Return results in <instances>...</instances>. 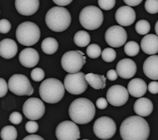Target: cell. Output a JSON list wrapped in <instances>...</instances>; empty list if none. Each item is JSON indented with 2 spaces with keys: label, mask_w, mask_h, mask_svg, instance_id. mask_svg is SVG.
<instances>
[{
  "label": "cell",
  "mask_w": 158,
  "mask_h": 140,
  "mask_svg": "<svg viewBox=\"0 0 158 140\" xmlns=\"http://www.w3.org/2000/svg\"><path fill=\"white\" fill-rule=\"evenodd\" d=\"M18 47L14 40L6 38L0 42V55L5 59H11L17 53Z\"/></svg>",
  "instance_id": "obj_20"
},
{
  "label": "cell",
  "mask_w": 158,
  "mask_h": 140,
  "mask_svg": "<svg viewBox=\"0 0 158 140\" xmlns=\"http://www.w3.org/2000/svg\"><path fill=\"white\" fill-rule=\"evenodd\" d=\"M102 11L96 6L84 7L79 15V22L85 29L93 31L100 27L103 22Z\"/></svg>",
  "instance_id": "obj_6"
},
{
  "label": "cell",
  "mask_w": 158,
  "mask_h": 140,
  "mask_svg": "<svg viewBox=\"0 0 158 140\" xmlns=\"http://www.w3.org/2000/svg\"><path fill=\"white\" fill-rule=\"evenodd\" d=\"M136 65L131 59L124 58L118 62L116 66V71L120 77L128 79L133 77L136 72Z\"/></svg>",
  "instance_id": "obj_16"
},
{
  "label": "cell",
  "mask_w": 158,
  "mask_h": 140,
  "mask_svg": "<svg viewBox=\"0 0 158 140\" xmlns=\"http://www.w3.org/2000/svg\"><path fill=\"white\" fill-rule=\"evenodd\" d=\"M19 59L23 66L26 68H32L38 64L40 55L35 49L27 48L20 53Z\"/></svg>",
  "instance_id": "obj_17"
},
{
  "label": "cell",
  "mask_w": 158,
  "mask_h": 140,
  "mask_svg": "<svg viewBox=\"0 0 158 140\" xmlns=\"http://www.w3.org/2000/svg\"><path fill=\"white\" fill-rule=\"evenodd\" d=\"M44 139L42 137L36 134L29 135L23 139V140H44Z\"/></svg>",
  "instance_id": "obj_44"
},
{
  "label": "cell",
  "mask_w": 158,
  "mask_h": 140,
  "mask_svg": "<svg viewBox=\"0 0 158 140\" xmlns=\"http://www.w3.org/2000/svg\"><path fill=\"white\" fill-rule=\"evenodd\" d=\"M72 22V17L68 10L63 6H54L47 12L45 23L54 32L64 31Z\"/></svg>",
  "instance_id": "obj_3"
},
{
  "label": "cell",
  "mask_w": 158,
  "mask_h": 140,
  "mask_svg": "<svg viewBox=\"0 0 158 140\" xmlns=\"http://www.w3.org/2000/svg\"><path fill=\"white\" fill-rule=\"evenodd\" d=\"M116 124L108 117H101L96 120L93 125V132L96 137L102 139L112 138L116 132Z\"/></svg>",
  "instance_id": "obj_10"
},
{
  "label": "cell",
  "mask_w": 158,
  "mask_h": 140,
  "mask_svg": "<svg viewBox=\"0 0 158 140\" xmlns=\"http://www.w3.org/2000/svg\"><path fill=\"white\" fill-rule=\"evenodd\" d=\"M8 89L17 96H31L34 89L28 78L23 74H14L8 80Z\"/></svg>",
  "instance_id": "obj_9"
},
{
  "label": "cell",
  "mask_w": 158,
  "mask_h": 140,
  "mask_svg": "<svg viewBox=\"0 0 158 140\" xmlns=\"http://www.w3.org/2000/svg\"><path fill=\"white\" fill-rule=\"evenodd\" d=\"M120 134L123 140H147L150 134V127L143 117L133 115L122 122Z\"/></svg>",
  "instance_id": "obj_1"
},
{
  "label": "cell",
  "mask_w": 158,
  "mask_h": 140,
  "mask_svg": "<svg viewBox=\"0 0 158 140\" xmlns=\"http://www.w3.org/2000/svg\"><path fill=\"white\" fill-rule=\"evenodd\" d=\"M25 129L28 133H35L38 130V124L35 121L31 120V121L27 122V123L26 124Z\"/></svg>",
  "instance_id": "obj_36"
},
{
  "label": "cell",
  "mask_w": 158,
  "mask_h": 140,
  "mask_svg": "<svg viewBox=\"0 0 158 140\" xmlns=\"http://www.w3.org/2000/svg\"><path fill=\"white\" fill-rule=\"evenodd\" d=\"M17 11L22 15L31 16L35 14L39 8V0H15Z\"/></svg>",
  "instance_id": "obj_18"
},
{
  "label": "cell",
  "mask_w": 158,
  "mask_h": 140,
  "mask_svg": "<svg viewBox=\"0 0 158 140\" xmlns=\"http://www.w3.org/2000/svg\"><path fill=\"white\" fill-rule=\"evenodd\" d=\"M41 48L44 53L53 55L57 52L59 45L56 39L53 37H47L42 42Z\"/></svg>",
  "instance_id": "obj_25"
},
{
  "label": "cell",
  "mask_w": 158,
  "mask_h": 140,
  "mask_svg": "<svg viewBox=\"0 0 158 140\" xmlns=\"http://www.w3.org/2000/svg\"><path fill=\"white\" fill-rule=\"evenodd\" d=\"M128 90L121 85H114L108 89L106 99L110 105L121 107L126 104L129 99Z\"/></svg>",
  "instance_id": "obj_14"
},
{
  "label": "cell",
  "mask_w": 158,
  "mask_h": 140,
  "mask_svg": "<svg viewBox=\"0 0 158 140\" xmlns=\"http://www.w3.org/2000/svg\"><path fill=\"white\" fill-rule=\"evenodd\" d=\"M147 88L146 83L140 78L131 79L127 84L128 92L135 98L142 97L146 93Z\"/></svg>",
  "instance_id": "obj_22"
},
{
  "label": "cell",
  "mask_w": 158,
  "mask_h": 140,
  "mask_svg": "<svg viewBox=\"0 0 158 140\" xmlns=\"http://www.w3.org/2000/svg\"><path fill=\"white\" fill-rule=\"evenodd\" d=\"M86 62V57L81 51H69L61 58V66L69 73H76L81 71Z\"/></svg>",
  "instance_id": "obj_7"
},
{
  "label": "cell",
  "mask_w": 158,
  "mask_h": 140,
  "mask_svg": "<svg viewBox=\"0 0 158 140\" xmlns=\"http://www.w3.org/2000/svg\"><path fill=\"white\" fill-rule=\"evenodd\" d=\"M31 77L35 82H40L45 77V72L41 68H35L31 72Z\"/></svg>",
  "instance_id": "obj_33"
},
{
  "label": "cell",
  "mask_w": 158,
  "mask_h": 140,
  "mask_svg": "<svg viewBox=\"0 0 158 140\" xmlns=\"http://www.w3.org/2000/svg\"><path fill=\"white\" fill-rule=\"evenodd\" d=\"M136 32L140 35H147L151 30V25L146 20H140L135 25Z\"/></svg>",
  "instance_id": "obj_29"
},
{
  "label": "cell",
  "mask_w": 158,
  "mask_h": 140,
  "mask_svg": "<svg viewBox=\"0 0 158 140\" xmlns=\"http://www.w3.org/2000/svg\"><path fill=\"white\" fill-rule=\"evenodd\" d=\"M56 136L58 140H77L80 138V130L73 121H65L57 126Z\"/></svg>",
  "instance_id": "obj_12"
},
{
  "label": "cell",
  "mask_w": 158,
  "mask_h": 140,
  "mask_svg": "<svg viewBox=\"0 0 158 140\" xmlns=\"http://www.w3.org/2000/svg\"><path fill=\"white\" fill-rule=\"evenodd\" d=\"M68 112L73 122L78 124H86L94 119L96 108L89 99L80 98L72 102L69 107Z\"/></svg>",
  "instance_id": "obj_2"
},
{
  "label": "cell",
  "mask_w": 158,
  "mask_h": 140,
  "mask_svg": "<svg viewBox=\"0 0 158 140\" xmlns=\"http://www.w3.org/2000/svg\"><path fill=\"white\" fill-rule=\"evenodd\" d=\"M73 0H52V2L57 5L60 6H64L70 5Z\"/></svg>",
  "instance_id": "obj_42"
},
{
  "label": "cell",
  "mask_w": 158,
  "mask_h": 140,
  "mask_svg": "<svg viewBox=\"0 0 158 140\" xmlns=\"http://www.w3.org/2000/svg\"><path fill=\"white\" fill-rule=\"evenodd\" d=\"M116 52L112 48H107L103 49L102 53V58L105 62L110 63L116 58Z\"/></svg>",
  "instance_id": "obj_31"
},
{
  "label": "cell",
  "mask_w": 158,
  "mask_h": 140,
  "mask_svg": "<svg viewBox=\"0 0 158 140\" xmlns=\"http://www.w3.org/2000/svg\"><path fill=\"white\" fill-rule=\"evenodd\" d=\"M75 44L81 48L87 46L91 41V37L89 34L84 31H79L75 33L73 37Z\"/></svg>",
  "instance_id": "obj_26"
},
{
  "label": "cell",
  "mask_w": 158,
  "mask_h": 140,
  "mask_svg": "<svg viewBox=\"0 0 158 140\" xmlns=\"http://www.w3.org/2000/svg\"><path fill=\"white\" fill-rule=\"evenodd\" d=\"M124 50L127 55L130 56H135L140 52V46L136 42L130 41L126 43Z\"/></svg>",
  "instance_id": "obj_28"
},
{
  "label": "cell",
  "mask_w": 158,
  "mask_h": 140,
  "mask_svg": "<svg viewBox=\"0 0 158 140\" xmlns=\"http://www.w3.org/2000/svg\"><path fill=\"white\" fill-rule=\"evenodd\" d=\"M134 111L138 115L145 117L149 116L153 111V103L149 98H140L134 104Z\"/></svg>",
  "instance_id": "obj_23"
},
{
  "label": "cell",
  "mask_w": 158,
  "mask_h": 140,
  "mask_svg": "<svg viewBox=\"0 0 158 140\" xmlns=\"http://www.w3.org/2000/svg\"><path fill=\"white\" fill-rule=\"evenodd\" d=\"M12 25L8 20L2 19L0 21V32L2 34H7L11 30Z\"/></svg>",
  "instance_id": "obj_35"
},
{
  "label": "cell",
  "mask_w": 158,
  "mask_h": 140,
  "mask_svg": "<svg viewBox=\"0 0 158 140\" xmlns=\"http://www.w3.org/2000/svg\"><path fill=\"white\" fill-rule=\"evenodd\" d=\"M155 32L156 34L158 36V21L156 22L155 25Z\"/></svg>",
  "instance_id": "obj_45"
},
{
  "label": "cell",
  "mask_w": 158,
  "mask_h": 140,
  "mask_svg": "<svg viewBox=\"0 0 158 140\" xmlns=\"http://www.w3.org/2000/svg\"><path fill=\"white\" fill-rule=\"evenodd\" d=\"M144 74L150 79L158 80V55L148 57L143 63Z\"/></svg>",
  "instance_id": "obj_21"
},
{
  "label": "cell",
  "mask_w": 158,
  "mask_h": 140,
  "mask_svg": "<svg viewBox=\"0 0 158 140\" xmlns=\"http://www.w3.org/2000/svg\"><path fill=\"white\" fill-rule=\"evenodd\" d=\"M108 102L107 100V99H105V98L102 97V98H100L97 99L96 102V105L99 109L103 110V109H105L107 107Z\"/></svg>",
  "instance_id": "obj_39"
},
{
  "label": "cell",
  "mask_w": 158,
  "mask_h": 140,
  "mask_svg": "<svg viewBox=\"0 0 158 140\" xmlns=\"http://www.w3.org/2000/svg\"><path fill=\"white\" fill-rule=\"evenodd\" d=\"M1 138L3 140H15L17 138V131L12 126H5L1 131Z\"/></svg>",
  "instance_id": "obj_27"
},
{
  "label": "cell",
  "mask_w": 158,
  "mask_h": 140,
  "mask_svg": "<svg viewBox=\"0 0 158 140\" xmlns=\"http://www.w3.org/2000/svg\"><path fill=\"white\" fill-rule=\"evenodd\" d=\"M16 37L18 42L26 46L35 45L40 38V29L32 22H24L19 24L16 30Z\"/></svg>",
  "instance_id": "obj_5"
},
{
  "label": "cell",
  "mask_w": 158,
  "mask_h": 140,
  "mask_svg": "<svg viewBox=\"0 0 158 140\" xmlns=\"http://www.w3.org/2000/svg\"><path fill=\"white\" fill-rule=\"evenodd\" d=\"M145 9L150 14L158 13V0H146Z\"/></svg>",
  "instance_id": "obj_32"
},
{
  "label": "cell",
  "mask_w": 158,
  "mask_h": 140,
  "mask_svg": "<svg viewBox=\"0 0 158 140\" xmlns=\"http://www.w3.org/2000/svg\"><path fill=\"white\" fill-rule=\"evenodd\" d=\"M115 0H98V5L104 10H110L115 5Z\"/></svg>",
  "instance_id": "obj_34"
},
{
  "label": "cell",
  "mask_w": 158,
  "mask_h": 140,
  "mask_svg": "<svg viewBox=\"0 0 158 140\" xmlns=\"http://www.w3.org/2000/svg\"><path fill=\"white\" fill-rule=\"evenodd\" d=\"M148 89L149 91L152 94L158 93V82L152 81L148 85Z\"/></svg>",
  "instance_id": "obj_40"
},
{
  "label": "cell",
  "mask_w": 158,
  "mask_h": 140,
  "mask_svg": "<svg viewBox=\"0 0 158 140\" xmlns=\"http://www.w3.org/2000/svg\"><path fill=\"white\" fill-rule=\"evenodd\" d=\"M23 112L26 118L32 121H36L44 116L45 106L40 99L35 97L31 98L24 102Z\"/></svg>",
  "instance_id": "obj_11"
},
{
  "label": "cell",
  "mask_w": 158,
  "mask_h": 140,
  "mask_svg": "<svg viewBox=\"0 0 158 140\" xmlns=\"http://www.w3.org/2000/svg\"><path fill=\"white\" fill-rule=\"evenodd\" d=\"M88 84L95 89H100L105 88L106 78L104 76L89 73L85 75Z\"/></svg>",
  "instance_id": "obj_24"
},
{
  "label": "cell",
  "mask_w": 158,
  "mask_h": 140,
  "mask_svg": "<svg viewBox=\"0 0 158 140\" xmlns=\"http://www.w3.org/2000/svg\"><path fill=\"white\" fill-rule=\"evenodd\" d=\"M127 38L126 30L121 26L113 25L108 28L105 34L106 43L113 48H119L123 46Z\"/></svg>",
  "instance_id": "obj_13"
},
{
  "label": "cell",
  "mask_w": 158,
  "mask_h": 140,
  "mask_svg": "<svg viewBox=\"0 0 158 140\" xmlns=\"http://www.w3.org/2000/svg\"><path fill=\"white\" fill-rule=\"evenodd\" d=\"M8 89V85L7 84L5 80L3 78L0 79V97H4L7 92Z\"/></svg>",
  "instance_id": "obj_38"
},
{
  "label": "cell",
  "mask_w": 158,
  "mask_h": 140,
  "mask_svg": "<svg viewBox=\"0 0 158 140\" xmlns=\"http://www.w3.org/2000/svg\"><path fill=\"white\" fill-rule=\"evenodd\" d=\"M118 74L117 72V71H115V70L114 69H110L107 72L106 74V77L108 80H110L111 81H115V80L117 79L118 77Z\"/></svg>",
  "instance_id": "obj_41"
},
{
  "label": "cell",
  "mask_w": 158,
  "mask_h": 140,
  "mask_svg": "<svg viewBox=\"0 0 158 140\" xmlns=\"http://www.w3.org/2000/svg\"><path fill=\"white\" fill-rule=\"evenodd\" d=\"M115 17L120 25L130 26L135 21L136 13L130 6H123L117 10Z\"/></svg>",
  "instance_id": "obj_15"
},
{
  "label": "cell",
  "mask_w": 158,
  "mask_h": 140,
  "mask_svg": "<svg viewBox=\"0 0 158 140\" xmlns=\"http://www.w3.org/2000/svg\"><path fill=\"white\" fill-rule=\"evenodd\" d=\"M9 121L14 124L18 125L23 121V116L21 113L18 112H14L10 115Z\"/></svg>",
  "instance_id": "obj_37"
},
{
  "label": "cell",
  "mask_w": 158,
  "mask_h": 140,
  "mask_svg": "<svg viewBox=\"0 0 158 140\" xmlns=\"http://www.w3.org/2000/svg\"><path fill=\"white\" fill-rule=\"evenodd\" d=\"M140 47L142 51L150 55L158 53V36L153 34H147L142 39Z\"/></svg>",
  "instance_id": "obj_19"
},
{
  "label": "cell",
  "mask_w": 158,
  "mask_h": 140,
  "mask_svg": "<svg viewBox=\"0 0 158 140\" xmlns=\"http://www.w3.org/2000/svg\"><path fill=\"white\" fill-rule=\"evenodd\" d=\"M65 88L61 81L55 78H48L40 86L39 93L42 99L50 104L57 103L63 99Z\"/></svg>",
  "instance_id": "obj_4"
},
{
  "label": "cell",
  "mask_w": 158,
  "mask_h": 140,
  "mask_svg": "<svg viewBox=\"0 0 158 140\" xmlns=\"http://www.w3.org/2000/svg\"><path fill=\"white\" fill-rule=\"evenodd\" d=\"M87 56L93 59H95L100 56L102 53L100 46L97 44H91L89 45L86 49Z\"/></svg>",
  "instance_id": "obj_30"
},
{
  "label": "cell",
  "mask_w": 158,
  "mask_h": 140,
  "mask_svg": "<svg viewBox=\"0 0 158 140\" xmlns=\"http://www.w3.org/2000/svg\"><path fill=\"white\" fill-rule=\"evenodd\" d=\"M124 2L130 6H136L140 5L143 0H123Z\"/></svg>",
  "instance_id": "obj_43"
},
{
  "label": "cell",
  "mask_w": 158,
  "mask_h": 140,
  "mask_svg": "<svg viewBox=\"0 0 158 140\" xmlns=\"http://www.w3.org/2000/svg\"><path fill=\"white\" fill-rule=\"evenodd\" d=\"M88 83L84 72L69 73L64 79V86L66 91L74 95H81L85 91Z\"/></svg>",
  "instance_id": "obj_8"
}]
</instances>
